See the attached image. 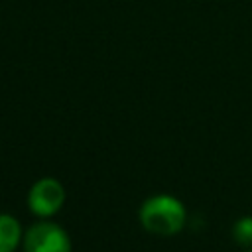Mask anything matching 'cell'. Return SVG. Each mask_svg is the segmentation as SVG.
<instances>
[{
  "mask_svg": "<svg viewBox=\"0 0 252 252\" xmlns=\"http://www.w3.org/2000/svg\"><path fill=\"white\" fill-rule=\"evenodd\" d=\"M140 220L146 230L158 236H171L181 230L185 222V211L177 199L159 195L144 203L140 211Z\"/></svg>",
  "mask_w": 252,
  "mask_h": 252,
  "instance_id": "cell-1",
  "label": "cell"
},
{
  "mask_svg": "<svg viewBox=\"0 0 252 252\" xmlns=\"http://www.w3.org/2000/svg\"><path fill=\"white\" fill-rule=\"evenodd\" d=\"M26 252H71L67 234L53 222L33 224L24 238Z\"/></svg>",
  "mask_w": 252,
  "mask_h": 252,
  "instance_id": "cell-2",
  "label": "cell"
},
{
  "mask_svg": "<svg viewBox=\"0 0 252 252\" xmlns=\"http://www.w3.org/2000/svg\"><path fill=\"white\" fill-rule=\"evenodd\" d=\"M65 191L55 179H41L30 191V209L39 217H49L63 205Z\"/></svg>",
  "mask_w": 252,
  "mask_h": 252,
  "instance_id": "cell-3",
  "label": "cell"
},
{
  "mask_svg": "<svg viewBox=\"0 0 252 252\" xmlns=\"http://www.w3.org/2000/svg\"><path fill=\"white\" fill-rule=\"evenodd\" d=\"M20 242V224L10 215H0V252H14Z\"/></svg>",
  "mask_w": 252,
  "mask_h": 252,
  "instance_id": "cell-4",
  "label": "cell"
},
{
  "mask_svg": "<svg viewBox=\"0 0 252 252\" xmlns=\"http://www.w3.org/2000/svg\"><path fill=\"white\" fill-rule=\"evenodd\" d=\"M234 238L242 246H252V217L240 219L234 224Z\"/></svg>",
  "mask_w": 252,
  "mask_h": 252,
  "instance_id": "cell-5",
  "label": "cell"
}]
</instances>
